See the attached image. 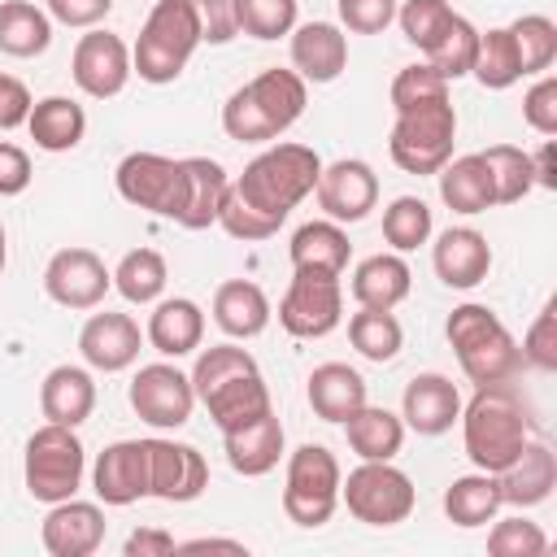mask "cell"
I'll use <instances>...</instances> for the list:
<instances>
[{
	"label": "cell",
	"mask_w": 557,
	"mask_h": 557,
	"mask_svg": "<svg viewBox=\"0 0 557 557\" xmlns=\"http://www.w3.org/2000/svg\"><path fill=\"white\" fill-rule=\"evenodd\" d=\"M440 200L453 209V213H487L496 200H492V178H487V165L479 152L470 157H448L440 165Z\"/></svg>",
	"instance_id": "35"
},
{
	"label": "cell",
	"mask_w": 557,
	"mask_h": 557,
	"mask_svg": "<svg viewBox=\"0 0 557 557\" xmlns=\"http://www.w3.org/2000/svg\"><path fill=\"white\" fill-rule=\"evenodd\" d=\"M39 409L57 426H83L96 409V379L87 366H52L39 383Z\"/></svg>",
	"instance_id": "25"
},
{
	"label": "cell",
	"mask_w": 557,
	"mask_h": 557,
	"mask_svg": "<svg viewBox=\"0 0 557 557\" xmlns=\"http://www.w3.org/2000/svg\"><path fill=\"white\" fill-rule=\"evenodd\" d=\"M413 287L405 252H374L352 270V300L361 309H396Z\"/></svg>",
	"instance_id": "29"
},
{
	"label": "cell",
	"mask_w": 557,
	"mask_h": 557,
	"mask_svg": "<svg viewBox=\"0 0 557 557\" xmlns=\"http://www.w3.org/2000/svg\"><path fill=\"white\" fill-rule=\"evenodd\" d=\"M113 187H117V196L126 205L178 222L183 196H187V174H183V161H174V157H161V152H126L117 161V170H113Z\"/></svg>",
	"instance_id": "10"
},
{
	"label": "cell",
	"mask_w": 557,
	"mask_h": 557,
	"mask_svg": "<svg viewBox=\"0 0 557 557\" xmlns=\"http://www.w3.org/2000/svg\"><path fill=\"white\" fill-rule=\"evenodd\" d=\"M26 131H30L35 148H44V152H70L87 135V113H83V104L74 96H44V100L30 104Z\"/></svg>",
	"instance_id": "32"
},
{
	"label": "cell",
	"mask_w": 557,
	"mask_h": 557,
	"mask_svg": "<svg viewBox=\"0 0 557 557\" xmlns=\"http://www.w3.org/2000/svg\"><path fill=\"white\" fill-rule=\"evenodd\" d=\"M70 74H74V83H78V91L83 96H91V100H113V96H122L126 91V83H131V48H126V39L122 35H113V30H87V35H78V44H74V57H70Z\"/></svg>",
	"instance_id": "13"
},
{
	"label": "cell",
	"mask_w": 557,
	"mask_h": 557,
	"mask_svg": "<svg viewBox=\"0 0 557 557\" xmlns=\"http://www.w3.org/2000/svg\"><path fill=\"white\" fill-rule=\"evenodd\" d=\"M244 374H257V357L239 344H213L196 357L191 366V387H196V400H205L209 392H218L222 383L231 379H244Z\"/></svg>",
	"instance_id": "43"
},
{
	"label": "cell",
	"mask_w": 557,
	"mask_h": 557,
	"mask_svg": "<svg viewBox=\"0 0 557 557\" xmlns=\"http://www.w3.org/2000/svg\"><path fill=\"white\" fill-rule=\"evenodd\" d=\"M4 261H9V244H4V222H0V274H4Z\"/></svg>",
	"instance_id": "60"
},
{
	"label": "cell",
	"mask_w": 557,
	"mask_h": 557,
	"mask_svg": "<svg viewBox=\"0 0 557 557\" xmlns=\"http://www.w3.org/2000/svg\"><path fill=\"white\" fill-rule=\"evenodd\" d=\"M222 448H226V461H231L235 474L261 479V474H270V470L278 466V457H283V422H278L274 409H270V413H261L257 422L226 431V435H222Z\"/></svg>",
	"instance_id": "26"
},
{
	"label": "cell",
	"mask_w": 557,
	"mask_h": 557,
	"mask_svg": "<svg viewBox=\"0 0 557 557\" xmlns=\"http://www.w3.org/2000/svg\"><path fill=\"white\" fill-rule=\"evenodd\" d=\"M461 418V392L448 374H413L405 383V396H400V422L405 431H418V435H444L453 431V422Z\"/></svg>",
	"instance_id": "19"
},
{
	"label": "cell",
	"mask_w": 557,
	"mask_h": 557,
	"mask_svg": "<svg viewBox=\"0 0 557 557\" xmlns=\"http://www.w3.org/2000/svg\"><path fill=\"white\" fill-rule=\"evenodd\" d=\"M339 461L322 444H300L287 453V474H283V513L296 527H322L331 522L339 505Z\"/></svg>",
	"instance_id": "8"
},
{
	"label": "cell",
	"mask_w": 557,
	"mask_h": 557,
	"mask_svg": "<svg viewBox=\"0 0 557 557\" xmlns=\"http://www.w3.org/2000/svg\"><path fill=\"white\" fill-rule=\"evenodd\" d=\"M474 52H479V30L457 13L453 17V26L444 30V39L426 52V65L440 74V78H466L470 74V65H474Z\"/></svg>",
	"instance_id": "46"
},
{
	"label": "cell",
	"mask_w": 557,
	"mask_h": 557,
	"mask_svg": "<svg viewBox=\"0 0 557 557\" xmlns=\"http://www.w3.org/2000/svg\"><path fill=\"white\" fill-rule=\"evenodd\" d=\"M518 352H522V361H531L535 370H557V305H553V300L535 313V322L527 326Z\"/></svg>",
	"instance_id": "51"
},
{
	"label": "cell",
	"mask_w": 557,
	"mask_h": 557,
	"mask_svg": "<svg viewBox=\"0 0 557 557\" xmlns=\"http://www.w3.org/2000/svg\"><path fill=\"white\" fill-rule=\"evenodd\" d=\"M522 122H527L535 135H544V139L557 135V74L544 70V74L527 87V96H522Z\"/></svg>",
	"instance_id": "50"
},
{
	"label": "cell",
	"mask_w": 557,
	"mask_h": 557,
	"mask_svg": "<svg viewBox=\"0 0 557 557\" xmlns=\"http://www.w3.org/2000/svg\"><path fill=\"white\" fill-rule=\"evenodd\" d=\"M196 48H200V17L191 0H157L131 48V70L144 83L165 87L187 70Z\"/></svg>",
	"instance_id": "5"
},
{
	"label": "cell",
	"mask_w": 557,
	"mask_h": 557,
	"mask_svg": "<svg viewBox=\"0 0 557 557\" xmlns=\"http://www.w3.org/2000/svg\"><path fill=\"white\" fill-rule=\"evenodd\" d=\"M165 257L157 248H131L117 265H113V287L126 305H157L165 292Z\"/></svg>",
	"instance_id": "38"
},
{
	"label": "cell",
	"mask_w": 557,
	"mask_h": 557,
	"mask_svg": "<svg viewBox=\"0 0 557 557\" xmlns=\"http://www.w3.org/2000/svg\"><path fill=\"white\" fill-rule=\"evenodd\" d=\"M457 144V109L453 100H431L418 109L396 113L392 135H387V152L405 174H440V165L453 157Z\"/></svg>",
	"instance_id": "6"
},
{
	"label": "cell",
	"mask_w": 557,
	"mask_h": 557,
	"mask_svg": "<svg viewBox=\"0 0 557 557\" xmlns=\"http://www.w3.org/2000/svg\"><path fill=\"white\" fill-rule=\"evenodd\" d=\"M30 104H35V100H30L26 83H22V78H13V74H0V131L26 126Z\"/></svg>",
	"instance_id": "56"
},
{
	"label": "cell",
	"mask_w": 557,
	"mask_h": 557,
	"mask_svg": "<svg viewBox=\"0 0 557 557\" xmlns=\"http://www.w3.org/2000/svg\"><path fill=\"white\" fill-rule=\"evenodd\" d=\"M318 174H322V157L309 144H270L244 165V174L231 183V196L252 213L270 218L274 226H283L287 213L313 191Z\"/></svg>",
	"instance_id": "1"
},
{
	"label": "cell",
	"mask_w": 557,
	"mask_h": 557,
	"mask_svg": "<svg viewBox=\"0 0 557 557\" xmlns=\"http://www.w3.org/2000/svg\"><path fill=\"white\" fill-rule=\"evenodd\" d=\"M126 400L131 409L157 426V431H178L191 422V409H196V387H191V374H183L178 366L170 361H152V366H139L131 387H126Z\"/></svg>",
	"instance_id": "12"
},
{
	"label": "cell",
	"mask_w": 557,
	"mask_h": 557,
	"mask_svg": "<svg viewBox=\"0 0 557 557\" xmlns=\"http://www.w3.org/2000/svg\"><path fill=\"white\" fill-rule=\"evenodd\" d=\"M235 17H239V35L278 39L296 30L300 0H235Z\"/></svg>",
	"instance_id": "47"
},
{
	"label": "cell",
	"mask_w": 557,
	"mask_h": 557,
	"mask_svg": "<svg viewBox=\"0 0 557 557\" xmlns=\"http://www.w3.org/2000/svg\"><path fill=\"white\" fill-rule=\"evenodd\" d=\"M444 335L457 352V366L461 374L483 387V383H509L518 370H522V352H518V339L509 335V326L487 309V305H457L444 322Z\"/></svg>",
	"instance_id": "4"
},
{
	"label": "cell",
	"mask_w": 557,
	"mask_h": 557,
	"mask_svg": "<svg viewBox=\"0 0 557 557\" xmlns=\"http://www.w3.org/2000/svg\"><path fill=\"white\" fill-rule=\"evenodd\" d=\"M83 470H87V448L74 435V426H57L44 422L30 440H26V457H22V479L26 492L44 505L70 500L83 487Z\"/></svg>",
	"instance_id": "7"
},
{
	"label": "cell",
	"mask_w": 557,
	"mask_h": 557,
	"mask_svg": "<svg viewBox=\"0 0 557 557\" xmlns=\"http://www.w3.org/2000/svg\"><path fill=\"white\" fill-rule=\"evenodd\" d=\"M139 348H144V331L131 313H91L78 331V352L87 361V370H100V374H117V370H131L139 361Z\"/></svg>",
	"instance_id": "17"
},
{
	"label": "cell",
	"mask_w": 557,
	"mask_h": 557,
	"mask_svg": "<svg viewBox=\"0 0 557 557\" xmlns=\"http://www.w3.org/2000/svg\"><path fill=\"white\" fill-rule=\"evenodd\" d=\"M191 9L200 17V44H231L239 35L235 0H191Z\"/></svg>",
	"instance_id": "53"
},
{
	"label": "cell",
	"mask_w": 557,
	"mask_h": 557,
	"mask_svg": "<svg viewBox=\"0 0 557 557\" xmlns=\"http://www.w3.org/2000/svg\"><path fill=\"white\" fill-rule=\"evenodd\" d=\"M113 287V270L91 248H61L44 265V292L61 309H100Z\"/></svg>",
	"instance_id": "14"
},
{
	"label": "cell",
	"mask_w": 557,
	"mask_h": 557,
	"mask_svg": "<svg viewBox=\"0 0 557 557\" xmlns=\"http://www.w3.org/2000/svg\"><path fill=\"white\" fill-rule=\"evenodd\" d=\"M30 178H35V170H30L26 148L0 139V196H22L30 187Z\"/></svg>",
	"instance_id": "55"
},
{
	"label": "cell",
	"mask_w": 557,
	"mask_h": 557,
	"mask_svg": "<svg viewBox=\"0 0 557 557\" xmlns=\"http://www.w3.org/2000/svg\"><path fill=\"white\" fill-rule=\"evenodd\" d=\"M209 548H222V553H244V544H239V540H218V535H205V540H187V544H178L174 553H209Z\"/></svg>",
	"instance_id": "59"
},
{
	"label": "cell",
	"mask_w": 557,
	"mask_h": 557,
	"mask_svg": "<svg viewBox=\"0 0 557 557\" xmlns=\"http://www.w3.org/2000/svg\"><path fill=\"white\" fill-rule=\"evenodd\" d=\"M200 405L209 409V418H213V426H218L222 435H226V431H235V426H248V422H257L261 413H270V409H274V405H270V387H265L261 370H257V374H244V379L222 383V387H218V392H209Z\"/></svg>",
	"instance_id": "33"
},
{
	"label": "cell",
	"mask_w": 557,
	"mask_h": 557,
	"mask_svg": "<svg viewBox=\"0 0 557 557\" xmlns=\"http://www.w3.org/2000/svg\"><path fill=\"white\" fill-rule=\"evenodd\" d=\"M313 196L331 222H361L379 205V174L361 157H339V161L322 165Z\"/></svg>",
	"instance_id": "16"
},
{
	"label": "cell",
	"mask_w": 557,
	"mask_h": 557,
	"mask_svg": "<svg viewBox=\"0 0 557 557\" xmlns=\"http://www.w3.org/2000/svg\"><path fill=\"white\" fill-rule=\"evenodd\" d=\"M148 444V496L170 500V505H187L209 487V461L196 444H178V440H144Z\"/></svg>",
	"instance_id": "15"
},
{
	"label": "cell",
	"mask_w": 557,
	"mask_h": 557,
	"mask_svg": "<svg viewBox=\"0 0 557 557\" xmlns=\"http://www.w3.org/2000/svg\"><path fill=\"white\" fill-rule=\"evenodd\" d=\"M292 70L305 83H335L348 70V35L335 22H305L292 30Z\"/></svg>",
	"instance_id": "22"
},
{
	"label": "cell",
	"mask_w": 557,
	"mask_h": 557,
	"mask_svg": "<svg viewBox=\"0 0 557 557\" xmlns=\"http://www.w3.org/2000/svg\"><path fill=\"white\" fill-rule=\"evenodd\" d=\"M453 17L457 13H453L448 0H405V4H396V22H400L405 39L413 48H422V52H431L444 39V30L453 26Z\"/></svg>",
	"instance_id": "45"
},
{
	"label": "cell",
	"mask_w": 557,
	"mask_h": 557,
	"mask_svg": "<svg viewBox=\"0 0 557 557\" xmlns=\"http://www.w3.org/2000/svg\"><path fill=\"white\" fill-rule=\"evenodd\" d=\"M287 257H292V270L344 274V270H348V257H352V244H348V235H344L339 222L322 218V222L296 226V235H292V244H287Z\"/></svg>",
	"instance_id": "31"
},
{
	"label": "cell",
	"mask_w": 557,
	"mask_h": 557,
	"mask_svg": "<svg viewBox=\"0 0 557 557\" xmlns=\"http://www.w3.org/2000/svg\"><path fill=\"white\" fill-rule=\"evenodd\" d=\"M91 487L100 505L126 509L148 496V444L144 440H113L96 466H91Z\"/></svg>",
	"instance_id": "18"
},
{
	"label": "cell",
	"mask_w": 557,
	"mask_h": 557,
	"mask_svg": "<svg viewBox=\"0 0 557 557\" xmlns=\"http://www.w3.org/2000/svg\"><path fill=\"white\" fill-rule=\"evenodd\" d=\"M174 548H178V540H174L170 531H161V527L131 531V535H126V544H122V553H126V557H170Z\"/></svg>",
	"instance_id": "57"
},
{
	"label": "cell",
	"mask_w": 557,
	"mask_h": 557,
	"mask_svg": "<svg viewBox=\"0 0 557 557\" xmlns=\"http://www.w3.org/2000/svg\"><path fill=\"white\" fill-rule=\"evenodd\" d=\"M48 17L61 22V26H74V30H91L100 26L109 13H113V0H44Z\"/></svg>",
	"instance_id": "54"
},
{
	"label": "cell",
	"mask_w": 557,
	"mask_h": 557,
	"mask_svg": "<svg viewBox=\"0 0 557 557\" xmlns=\"http://www.w3.org/2000/svg\"><path fill=\"white\" fill-rule=\"evenodd\" d=\"M496 479H500V500L505 505H513V509L544 505L557 487V453L544 440H527L522 453Z\"/></svg>",
	"instance_id": "23"
},
{
	"label": "cell",
	"mask_w": 557,
	"mask_h": 557,
	"mask_svg": "<svg viewBox=\"0 0 557 557\" xmlns=\"http://www.w3.org/2000/svg\"><path fill=\"white\" fill-rule=\"evenodd\" d=\"M500 479L487 474V470H474V474H461L448 483L444 492V513L448 522L457 527H487L496 513H500Z\"/></svg>",
	"instance_id": "37"
},
{
	"label": "cell",
	"mask_w": 557,
	"mask_h": 557,
	"mask_svg": "<svg viewBox=\"0 0 557 557\" xmlns=\"http://www.w3.org/2000/svg\"><path fill=\"white\" fill-rule=\"evenodd\" d=\"M339 26L352 35H379L396 22V0H335Z\"/></svg>",
	"instance_id": "52"
},
{
	"label": "cell",
	"mask_w": 557,
	"mask_h": 557,
	"mask_svg": "<svg viewBox=\"0 0 557 557\" xmlns=\"http://www.w3.org/2000/svg\"><path fill=\"white\" fill-rule=\"evenodd\" d=\"M431 265L444 287H457V292L479 287L492 270V244L474 226H448L431 248Z\"/></svg>",
	"instance_id": "21"
},
{
	"label": "cell",
	"mask_w": 557,
	"mask_h": 557,
	"mask_svg": "<svg viewBox=\"0 0 557 557\" xmlns=\"http://www.w3.org/2000/svg\"><path fill=\"white\" fill-rule=\"evenodd\" d=\"M487 553L492 557H540L548 553V535L540 531V522L531 518H492V531H487Z\"/></svg>",
	"instance_id": "48"
},
{
	"label": "cell",
	"mask_w": 557,
	"mask_h": 557,
	"mask_svg": "<svg viewBox=\"0 0 557 557\" xmlns=\"http://www.w3.org/2000/svg\"><path fill=\"white\" fill-rule=\"evenodd\" d=\"M470 74H474L479 87H487V91H505V87H513V83L522 78V61H518V48H513L509 26L479 30V52H474Z\"/></svg>",
	"instance_id": "39"
},
{
	"label": "cell",
	"mask_w": 557,
	"mask_h": 557,
	"mask_svg": "<svg viewBox=\"0 0 557 557\" xmlns=\"http://www.w3.org/2000/svg\"><path fill=\"white\" fill-rule=\"evenodd\" d=\"M344 318V287L339 274H313V270H292V283L278 300V322L296 339H322L339 326Z\"/></svg>",
	"instance_id": "11"
},
{
	"label": "cell",
	"mask_w": 557,
	"mask_h": 557,
	"mask_svg": "<svg viewBox=\"0 0 557 557\" xmlns=\"http://www.w3.org/2000/svg\"><path fill=\"white\" fill-rule=\"evenodd\" d=\"M39 540L52 557H91L104 544V513L91 500H57L44 513Z\"/></svg>",
	"instance_id": "20"
},
{
	"label": "cell",
	"mask_w": 557,
	"mask_h": 557,
	"mask_svg": "<svg viewBox=\"0 0 557 557\" xmlns=\"http://www.w3.org/2000/svg\"><path fill=\"white\" fill-rule=\"evenodd\" d=\"M348 339H352V348H357L366 361L383 366V361H392V357L400 352L405 331H400V322H396L392 309H361V305H357V313L348 318Z\"/></svg>",
	"instance_id": "40"
},
{
	"label": "cell",
	"mask_w": 557,
	"mask_h": 557,
	"mask_svg": "<svg viewBox=\"0 0 557 557\" xmlns=\"http://www.w3.org/2000/svg\"><path fill=\"white\" fill-rule=\"evenodd\" d=\"M435 222H431V205L422 196H396L383 209V239L392 244V252H413L431 239Z\"/></svg>",
	"instance_id": "42"
},
{
	"label": "cell",
	"mask_w": 557,
	"mask_h": 557,
	"mask_svg": "<svg viewBox=\"0 0 557 557\" xmlns=\"http://www.w3.org/2000/svg\"><path fill=\"white\" fill-rule=\"evenodd\" d=\"M457 422H461V444L470 466L487 474H500L531 440L527 405L509 383H483L470 396V405H461Z\"/></svg>",
	"instance_id": "3"
},
{
	"label": "cell",
	"mask_w": 557,
	"mask_h": 557,
	"mask_svg": "<svg viewBox=\"0 0 557 557\" xmlns=\"http://www.w3.org/2000/svg\"><path fill=\"white\" fill-rule=\"evenodd\" d=\"M339 500L366 527H396L413 513L418 492L413 479L392 461H361L357 470H348V479H339Z\"/></svg>",
	"instance_id": "9"
},
{
	"label": "cell",
	"mask_w": 557,
	"mask_h": 557,
	"mask_svg": "<svg viewBox=\"0 0 557 557\" xmlns=\"http://www.w3.org/2000/svg\"><path fill=\"white\" fill-rule=\"evenodd\" d=\"M444 96H448V78H440L426 61L422 65H405L392 78V109L396 113L418 109V104H431V100H444Z\"/></svg>",
	"instance_id": "49"
},
{
	"label": "cell",
	"mask_w": 557,
	"mask_h": 557,
	"mask_svg": "<svg viewBox=\"0 0 557 557\" xmlns=\"http://www.w3.org/2000/svg\"><path fill=\"white\" fill-rule=\"evenodd\" d=\"M183 174H187V196H183V213L178 226L187 231H205L218 222L222 200L231 191V174L222 170V161L213 157H183Z\"/></svg>",
	"instance_id": "28"
},
{
	"label": "cell",
	"mask_w": 557,
	"mask_h": 557,
	"mask_svg": "<svg viewBox=\"0 0 557 557\" xmlns=\"http://www.w3.org/2000/svg\"><path fill=\"white\" fill-rule=\"evenodd\" d=\"M483 165H487V178H492V200L496 205H518L535 178H531V152L513 148V144H492L479 152Z\"/></svg>",
	"instance_id": "41"
},
{
	"label": "cell",
	"mask_w": 557,
	"mask_h": 557,
	"mask_svg": "<svg viewBox=\"0 0 557 557\" xmlns=\"http://www.w3.org/2000/svg\"><path fill=\"white\" fill-rule=\"evenodd\" d=\"M270 296L252 278H226L213 292V322L231 339H252L270 326Z\"/></svg>",
	"instance_id": "27"
},
{
	"label": "cell",
	"mask_w": 557,
	"mask_h": 557,
	"mask_svg": "<svg viewBox=\"0 0 557 557\" xmlns=\"http://www.w3.org/2000/svg\"><path fill=\"white\" fill-rule=\"evenodd\" d=\"M52 44V17L48 9L30 4V0H0V52L30 61L39 52H48Z\"/></svg>",
	"instance_id": "36"
},
{
	"label": "cell",
	"mask_w": 557,
	"mask_h": 557,
	"mask_svg": "<svg viewBox=\"0 0 557 557\" xmlns=\"http://www.w3.org/2000/svg\"><path fill=\"white\" fill-rule=\"evenodd\" d=\"M509 35H513V48H518V61H522V78L544 74L557 61V22L553 17L522 13V17L509 22Z\"/></svg>",
	"instance_id": "44"
},
{
	"label": "cell",
	"mask_w": 557,
	"mask_h": 557,
	"mask_svg": "<svg viewBox=\"0 0 557 557\" xmlns=\"http://www.w3.org/2000/svg\"><path fill=\"white\" fill-rule=\"evenodd\" d=\"M344 435L361 461H392L405 444V422H400V413L366 400L352 418H344Z\"/></svg>",
	"instance_id": "34"
},
{
	"label": "cell",
	"mask_w": 557,
	"mask_h": 557,
	"mask_svg": "<svg viewBox=\"0 0 557 557\" xmlns=\"http://www.w3.org/2000/svg\"><path fill=\"white\" fill-rule=\"evenodd\" d=\"M144 339L161 352V357H187L200 348L205 339V309L191 300V296H165L152 305L148 313V326H144Z\"/></svg>",
	"instance_id": "24"
},
{
	"label": "cell",
	"mask_w": 557,
	"mask_h": 557,
	"mask_svg": "<svg viewBox=\"0 0 557 557\" xmlns=\"http://www.w3.org/2000/svg\"><path fill=\"white\" fill-rule=\"evenodd\" d=\"M361 405H366V379L352 366H344V361L313 366V374H309V409L322 422H339L344 426V418H352Z\"/></svg>",
	"instance_id": "30"
},
{
	"label": "cell",
	"mask_w": 557,
	"mask_h": 557,
	"mask_svg": "<svg viewBox=\"0 0 557 557\" xmlns=\"http://www.w3.org/2000/svg\"><path fill=\"white\" fill-rule=\"evenodd\" d=\"M309 104V83L296 70H261L244 87H235L222 104V131L239 144H270L287 126L300 122Z\"/></svg>",
	"instance_id": "2"
},
{
	"label": "cell",
	"mask_w": 557,
	"mask_h": 557,
	"mask_svg": "<svg viewBox=\"0 0 557 557\" xmlns=\"http://www.w3.org/2000/svg\"><path fill=\"white\" fill-rule=\"evenodd\" d=\"M531 178H535V187L557 191V144L553 139H544L540 152H531Z\"/></svg>",
	"instance_id": "58"
}]
</instances>
